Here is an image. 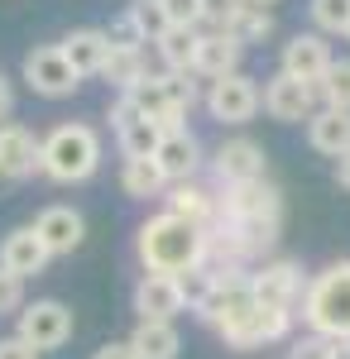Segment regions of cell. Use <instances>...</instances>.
<instances>
[{"mask_svg":"<svg viewBox=\"0 0 350 359\" xmlns=\"http://www.w3.org/2000/svg\"><path fill=\"white\" fill-rule=\"evenodd\" d=\"M221 34H231L240 48H254V43L273 39V15L264 10V5H245V10H240V15H235L226 29H221Z\"/></svg>","mask_w":350,"mask_h":359,"instance_id":"27","label":"cell"},{"mask_svg":"<svg viewBox=\"0 0 350 359\" xmlns=\"http://www.w3.org/2000/svg\"><path fill=\"white\" fill-rule=\"evenodd\" d=\"M154 163L163 168L168 187H173V182H192L197 168H202V139L192 135V130H168L163 144H159V154H154Z\"/></svg>","mask_w":350,"mask_h":359,"instance_id":"19","label":"cell"},{"mask_svg":"<svg viewBox=\"0 0 350 359\" xmlns=\"http://www.w3.org/2000/svg\"><path fill=\"white\" fill-rule=\"evenodd\" d=\"M317 101L326 111H350V57H336L326 67L322 86H317Z\"/></svg>","mask_w":350,"mask_h":359,"instance_id":"28","label":"cell"},{"mask_svg":"<svg viewBox=\"0 0 350 359\" xmlns=\"http://www.w3.org/2000/svg\"><path fill=\"white\" fill-rule=\"evenodd\" d=\"M312 25L322 34H346L350 29V0H312Z\"/></svg>","mask_w":350,"mask_h":359,"instance_id":"30","label":"cell"},{"mask_svg":"<svg viewBox=\"0 0 350 359\" xmlns=\"http://www.w3.org/2000/svg\"><path fill=\"white\" fill-rule=\"evenodd\" d=\"M130 350L139 359H178L183 335H178L173 321H139L135 331H130Z\"/></svg>","mask_w":350,"mask_h":359,"instance_id":"23","label":"cell"},{"mask_svg":"<svg viewBox=\"0 0 350 359\" xmlns=\"http://www.w3.org/2000/svg\"><path fill=\"white\" fill-rule=\"evenodd\" d=\"M44 172V139L25 125H0V182H25Z\"/></svg>","mask_w":350,"mask_h":359,"instance_id":"12","label":"cell"},{"mask_svg":"<svg viewBox=\"0 0 350 359\" xmlns=\"http://www.w3.org/2000/svg\"><path fill=\"white\" fill-rule=\"evenodd\" d=\"M101 168V135L82 120H63L44 135V177H53L63 187L96 177Z\"/></svg>","mask_w":350,"mask_h":359,"instance_id":"2","label":"cell"},{"mask_svg":"<svg viewBox=\"0 0 350 359\" xmlns=\"http://www.w3.org/2000/svg\"><path fill=\"white\" fill-rule=\"evenodd\" d=\"M120 187L130 201H149V196H163L168 192V177H163V168L154 158H125L120 168Z\"/></svg>","mask_w":350,"mask_h":359,"instance_id":"26","label":"cell"},{"mask_svg":"<svg viewBox=\"0 0 350 359\" xmlns=\"http://www.w3.org/2000/svg\"><path fill=\"white\" fill-rule=\"evenodd\" d=\"M245 5H264V10H269V5H278V0H245Z\"/></svg>","mask_w":350,"mask_h":359,"instance_id":"42","label":"cell"},{"mask_svg":"<svg viewBox=\"0 0 350 359\" xmlns=\"http://www.w3.org/2000/svg\"><path fill=\"white\" fill-rule=\"evenodd\" d=\"M25 82H29V91L44 96V101H63V96H72L82 86V77L72 72V62L63 57L58 43H39V48L25 53Z\"/></svg>","mask_w":350,"mask_h":359,"instance_id":"8","label":"cell"},{"mask_svg":"<svg viewBox=\"0 0 350 359\" xmlns=\"http://www.w3.org/2000/svg\"><path fill=\"white\" fill-rule=\"evenodd\" d=\"M331 62H336V53H331V43H326L322 34H293L283 43L278 72H288V77H297V82H307V86H322Z\"/></svg>","mask_w":350,"mask_h":359,"instance_id":"13","label":"cell"},{"mask_svg":"<svg viewBox=\"0 0 350 359\" xmlns=\"http://www.w3.org/2000/svg\"><path fill=\"white\" fill-rule=\"evenodd\" d=\"M245 62V48L231 39V34H221V29H207L202 39H197V67H192V77H207V82H221V77H235Z\"/></svg>","mask_w":350,"mask_h":359,"instance_id":"16","label":"cell"},{"mask_svg":"<svg viewBox=\"0 0 350 359\" xmlns=\"http://www.w3.org/2000/svg\"><path fill=\"white\" fill-rule=\"evenodd\" d=\"M34 230H39V240L48 245L53 259L82 249V240H86V221H82V211H72V206H44L34 216Z\"/></svg>","mask_w":350,"mask_h":359,"instance_id":"18","label":"cell"},{"mask_svg":"<svg viewBox=\"0 0 350 359\" xmlns=\"http://www.w3.org/2000/svg\"><path fill=\"white\" fill-rule=\"evenodd\" d=\"M91 359H139V355L130 350V340H106V345H101Z\"/></svg>","mask_w":350,"mask_h":359,"instance_id":"38","label":"cell"},{"mask_svg":"<svg viewBox=\"0 0 350 359\" xmlns=\"http://www.w3.org/2000/svg\"><path fill=\"white\" fill-rule=\"evenodd\" d=\"M58 48H63L67 62H72L77 77H101L106 62H110V34L106 29H72Z\"/></svg>","mask_w":350,"mask_h":359,"instance_id":"20","label":"cell"},{"mask_svg":"<svg viewBox=\"0 0 350 359\" xmlns=\"http://www.w3.org/2000/svg\"><path fill=\"white\" fill-rule=\"evenodd\" d=\"M302 321L312 335L350 340V259H336L322 273H312L302 297Z\"/></svg>","mask_w":350,"mask_h":359,"instance_id":"3","label":"cell"},{"mask_svg":"<svg viewBox=\"0 0 350 359\" xmlns=\"http://www.w3.org/2000/svg\"><path fill=\"white\" fill-rule=\"evenodd\" d=\"M10 311H25V278L0 269V316H10Z\"/></svg>","mask_w":350,"mask_h":359,"instance_id":"35","label":"cell"},{"mask_svg":"<svg viewBox=\"0 0 350 359\" xmlns=\"http://www.w3.org/2000/svg\"><path fill=\"white\" fill-rule=\"evenodd\" d=\"M307 144L317 154H326V158L350 154V111H326V106H317V115L307 120Z\"/></svg>","mask_w":350,"mask_h":359,"instance_id":"22","label":"cell"},{"mask_svg":"<svg viewBox=\"0 0 350 359\" xmlns=\"http://www.w3.org/2000/svg\"><path fill=\"white\" fill-rule=\"evenodd\" d=\"M336 359H350V340H336Z\"/></svg>","mask_w":350,"mask_h":359,"instance_id":"41","label":"cell"},{"mask_svg":"<svg viewBox=\"0 0 350 359\" xmlns=\"http://www.w3.org/2000/svg\"><path fill=\"white\" fill-rule=\"evenodd\" d=\"M197 39H202V29H168L159 43V62L163 72H178V77H192V67H197Z\"/></svg>","mask_w":350,"mask_h":359,"instance_id":"25","label":"cell"},{"mask_svg":"<svg viewBox=\"0 0 350 359\" xmlns=\"http://www.w3.org/2000/svg\"><path fill=\"white\" fill-rule=\"evenodd\" d=\"M336 182L350 192V154H341V158H336Z\"/></svg>","mask_w":350,"mask_h":359,"instance_id":"40","label":"cell"},{"mask_svg":"<svg viewBox=\"0 0 350 359\" xmlns=\"http://www.w3.org/2000/svg\"><path fill=\"white\" fill-rule=\"evenodd\" d=\"M48 245L39 240L34 225H15L5 240H0V269H10L15 278H29V273H44L48 269Z\"/></svg>","mask_w":350,"mask_h":359,"instance_id":"17","label":"cell"},{"mask_svg":"<svg viewBox=\"0 0 350 359\" xmlns=\"http://www.w3.org/2000/svg\"><path fill=\"white\" fill-rule=\"evenodd\" d=\"M163 211L192 221L197 230H212L216 216H221V196L207 192V187H197V182H173V187L163 192Z\"/></svg>","mask_w":350,"mask_h":359,"instance_id":"21","label":"cell"},{"mask_svg":"<svg viewBox=\"0 0 350 359\" xmlns=\"http://www.w3.org/2000/svg\"><path fill=\"white\" fill-rule=\"evenodd\" d=\"M0 359H39V350L29 340H20V335H5L0 340Z\"/></svg>","mask_w":350,"mask_h":359,"instance_id":"37","label":"cell"},{"mask_svg":"<svg viewBox=\"0 0 350 359\" xmlns=\"http://www.w3.org/2000/svg\"><path fill=\"white\" fill-rule=\"evenodd\" d=\"M135 254L144 264V273H192L207 259V230H197L192 221L159 211L135 230Z\"/></svg>","mask_w":350,"mask_h":359,"instance_id":"1","label":"cell"},{"mask_svg":"<svg viewBox=\"0 0 350 359\" xmlns=\"http://www.w3.org/2000/svg\"><path fill=\"white\" fill-rule=\"evenodd\" d=\"M106 34H110V43H115V48H144V34H139V25H135V15H130V10H125Z\"/></svg>","mask_w":350,"mask_h":359,"instance_id":"36","label":"cell"},{"mask_svg":"<svg viewBox=\"0 0 350 359\" xmlns=\"http://www.w3.org/2000/svg\"><path fill=\"white\" fill-rule=\"evenodd\" d=\"M106 86H115L120 96H130L139 82H149L154 72H149V57H144V48H115L110 43V62H106Z\"/></svg>","mask_w":350,"mask_h":359,"instance_id":"24","label":"cell"},{"mask_svg":"<svg viewBox=\"0 0 350 359\" xmlns=\"http://www.w3.org/2000/svg\"><path fill=\"white\" fill-rule=\"evenodd\" d=\"M130 15H135V25H139V34H144V43H159L163 34L173 29L159 0H135V5H130Z\"/></svg>","mask_w":350,"mask_h":359,"instance_id":"29","label":"cell"},{"mask_svg":"<svg viewBox=\"0 0 350 359\" xmlns=\"http://www.w3.org/2000/svg\"><path fill=\"white\" fill-rule=\"evenodd\" d=\"M216 287V273L207 269V264H197L192 273H183V297H188V311H202V302L212 297Z\"/></svg>","mask_w":350,"mask_h":359,"instance_id":"31","label":"cell"},{"mask_svg":"<svg viewBox=\"0 0 350 359\" xmlns=\"http://www.w3.org/2000/svg\"><path fill=\"white\" fill-rule=\"evenodd\" d=\"M264 115L278 120V125H302L317 115V86L297 82L288 72H273L264 82Z\"/></svg>","mask_w":350,"mask_h":359,"instance_id":"11","label":"cell"},{"mask_svg":"<svg viewBox=\"0 0 350 359\" xmlns=\"http://www.w3.org/2000/svg\"><path fill=\"white\" fill-rule=\"evenodd\" d=\"M10 111H15V86L10 77H0V125H10Z\"/></svg>","mask_w":350,"mask_h":359,"instance_id":"39","label":"cell"},{"mask_svg":"<svg viewBox=\"0 0 350 359\" xmlns=\"http://www.w3.org/2000/svg\"><path fill=\"white\" fill-rule=\"evenodd\" d=\"M135 311H139V321H173L178 311H188L183 278L178 273H144L135 283Z\"/></svg>","mask_w":350,"mask_h":359,"instance_id":"14","label":"cell"},{"mask_svg":"<svg viewBox=\"0 0 350 359\" xmlns=\"http://www.w3.org/2000/svg\"><path fill=\"white\" fill-rule=\"evenodd\" d=\"M212 172L221 187H245V182H264L269 177V154H264V144H254V139H226L221 149L212 154Z\"/></svg>","mask_w":350,"mask_h":359,"instance_id":"9","label":"cell"},{"mask_svg":"<svg viewBox=\"0 0 350 359\" xmlns=\"http://www.w3.org/2000/svg\"><path fill=\"white\" fill-rule=\"evenodd\" d=\"M293 335V311H273V306H254L245 321H235L221 335L231 350H259V345H278Z\"/></svg>","mask_w":350,"mask_h":359,"instance_id":"15","label":"cell"},{"mask_svg":"<svg viewBox=\"0 0 350 359\" xmlns=\"http://www.w3.org/2000/svg\"><path fill=\"white\" fill-rule=\"evenodd\" d=\"M202 96H207V91L192 82V77H178V72H154L149 82H139L135 91H130V101L159 125L163 135H168V130H188V111Z\"/></svg>","mask_w":350,"mask_h":359,"instance_id":"4","label":"cell"},{"mask_svg":"<svg viewBox=\"0 0 350 359\" xmlns=\"http://www.w3.org/2000/svg\"><path fill=\"white\" fill-rule=\"evenodd\" d=\"M202 106H207V115H212V120H221V125H249V120L259 115V106H264V91L254 86V77L235 72V77L207 82Z\"/></svg>","mask_w":350,"mask_h":359,"instance_id":"7","label":"cell"},{"mask_svg":"<svg viewBox=\"0 0 350 359\" xmlns=\"http://www.w3.org/2000/svg\"><path fill=\"white\" fill-rule=\"evenodd\" d=\"M110 130H115V144H120L125 158H154L159 144H163V130L139 111L130 96H115V106H110Z\"/></svg>","mask_w":350,"mask_h":359,"instance_id":"10","label":"cell"},{"mask_svg":"<svg viewBox=\"0 0 350 359\" xmlns=\"http://www.w3.org/2000/svg\"><path fill=\"white\" fill-rule=\"evenodd\" d=\"M173 29H197L202 25V0H159Z\"/></svg>","mask_w":350,"mask_h":359,"instance_id":"33","label":"cell"},{"mask_svg":"<svg viewBox=\"0 0 350 359\" xmlns=\"http://www.w3.org/2000/svg\"><path fill=\"white\" fill-rule=\"evenodd\" d=\"M346 39H350V29H346Z\"/></svg>","mask_w":350,"mask_h":359,"instance_id":"43","label":"cell"},{"mask_svg":"<svg viewBox=\"0 0 350 359\" xmlns=\"http://www.w3.org/2000/svg\"><path fill=\"white\" fill-rule=\"evenodd\" d=\"M77 331V321H72V306H63L58 297H39V302H29L20 311V340H29L39 355L44 350H63L67 340Z\"/></svg>","mask_w":350,"mask_h":359,"instance_id":"6","label":"cell"},{"mask_svg":"<svg viewBox=\"0 0 350 359\" xmlns=\"http://www.w3.org/2000/svg\"><path fill=\"white\" fill-rule=\"evenodd\" d=\"M240 10H245V0H202V25L207 29H226Z\"/></svg>","mask_w":350,"mask_h":359,"instance_id":"34","label":"cell"},{"mask_svg":"<svg viewBox=\"0 0 350 359\" xmlns=\"http://www.w3.org/2000/svg\"><path fill=\"white\" fill-rule=\"evenodd\" d=\"M288 359H336V340H326V335H297L288 340Z\"/></svg>","mask_w":350,"mask_h":359,"instance_id":"32","label":"cell"},{"mask_svg":"<svg viewBox=\"0 0 350 359\" xmlns=\"http://www.w3.org/2000/svg\"><path fill=\"white\" fill-rule=\"evenodd\" d=\"M307 283L312 278H302V264L293 259H269L264 269H254L249 273V292H254V302L259 306H273V311H302V297H307Z\"/></svg>","mask_w":350,"mask_h":359,"instance_id":"5","label":"cell"}]
</instances>
